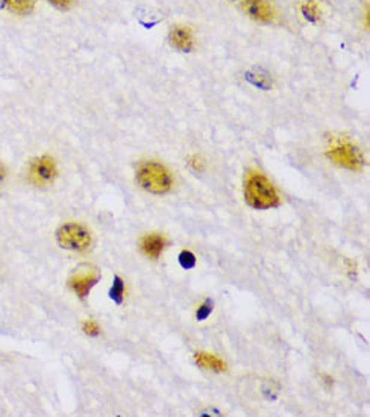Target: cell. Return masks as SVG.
Returning a JSON list of instances; mask_svg holds the SVG:
<instances>
[{"label":"cell","mask_w":370,"mask_h":417,"mask_svg":"<svg viewBox=\"0 0 370 417\" xmlns=\"http://www.w3.org/2000/svg\"><path fill=\"white\" fill-rule=\"evenodd\" d=\"M246 203L257 210H269L279 205V196L263 173L249 170L245 178Z\"/></svg>","instance_id":"obj_1"},{"label":"cell","mask_w":370,"mask_h":417,"mask_svg":"<svg viewBox=\"0 0 370 417\" xmlns=\"http://www.w3.org/2000/svg\"><path fill=\"white\" fill-rule=\"evenodd\" d=\"M137 183L143 190L152 194H165L172 190L173 179L169 170L160 163L146 161L137 169Z\"/></svg>","instance_id":"obj_2"},{"label":"cell","mask_w":370,"mask_h":417,"mask_svg":"<svg viewBox=\"0 0 370 417\" xmlns=\"http://www.w3.org/2000/svg\"><path fill=\"white\" fill-rule=\"evenodd\" d=\"M57 240L61 248L76 252H85L91 248V234L80 223H66L57 232Z\"/></svg>","instance_id":"obj_3"},{"label":"cell","mask_w":370,"mask_h":417,"mask_svg":"<svg viewBox=\"0 0 370 417\" xmlns=\"http://www.w3.org/2000/svg\"><path fill=\"white\" fill-rule=\"evenodd\" d=\"M326 156L335 166H340L343 169L360 170L363 167V154L360 152V149L355 145L348 143V141H338L335 145H331Z\"/></svg>","instance_id":"obj_4"},{"label":"cell","mask_w":370,"mask_h":417,"mask_svg":"<svg viewBox=\"0 0 370 417\" xmlns=\"http://www.w3.org/2000/svg\"><path fill=\"white\" fill-rule=\"evenodd\" d=\"M29 180L35 187L46 188L53 184V180L58 176V167L55 164L52 156H38V158L33 160L28 170Z\"/></svg>","instance_id":"obj_5"},{"label":"cell","mask_w":370,"mask_h":417,"mask_svg":"<svg viewBox=\"0 0 370 417\" xmlns=\"http://www.w3.org/2000/svg\"><path fill=\"white\" fill-rule=\"evenodd\" d=\"M99 282V272L91 266H81L68 279V286L76 296L86 297L90 290Z\"/></svg>","instance_id":"obj_6"},{"label":"cell","mask_w":370,"mask_h":417,"mask_svg":"<svg viewBox=\"0 0 370 417\" xmlns=\"http://www.w3.org/2000/svg\"><path fill=\"white\" fill-rule=\"evenodd\" d=\"M241 8L250 19L259 23H272L277 17L269 0H243Z\"/></svg>","instance_id":"obj_7"},{"label":"cell","mask_w":370,"mask_h":417,"mask_svg":"<svg viewBox=\"0 0 370 417\" xmlns=\"http://www.w3.org/2000/svg\"><path fill=\"white\" fill-rule=\"evenodd\" d=\"M140 246H141V250H143V254L147 258L156 259L163 254L165 246H167V239H165L161 234L154 232V234H149V235H146V237L141 239Z\"/></svg>","instance_id":"obj_8"},{"label":"cell","mask_w":370,"mask_h":417,"mask_svg":"<svg viewBox=\"0 0 370 417\" xmlns=\"http://www.w3.org/2000/svg\"><path fill=\"white\" fill-rule=\"evenodd\" d=\"M169 40H170V44L175 47V49L183 50V52H190L194 44L192 30L185 26L173 28L169 35Z\"/></svg>","instance_id":"obj_9"},{"label":"cell","mask_w":370,"mask_h":417,"mask_svg":"<svg viewBox=\"0 0 370 417\" xmlns=\"http://www.w3.org/2000/svg\"><path fill=\"white\" fill-rule=\"evenodd\" d=\"M194 360L201 367L208 369V371H212V372H225L228 369L225 361H222L219 357L211 355V353H207V352H196Z\"/></svg>","instance_id":"obj_10"},{"label":"cell","mask_w":370,"mask_h":417,"mask_svg":"<svg viewBox=\"0 0 370 417\" xmlns=\"http://www.w3.org/2000/svg\"><path fill=\"white\" fill-rule=\"evenodd\" d=\"M248 80L255 84L257 86H261V89H269L270 84H272V80L270 76L267 72H264V70H254V72H249L248 73Z\"/></svg>","instance_id":"obj_11"},{"label":"cell","mask_w":370,"mask_h":417,"mask_svg":"<svg viewBox=\"0 0 370 417\" xmlns=\"http://www.w3.org/2000/svg\"><path fill=\"white\" fill-rule=\"evenodd\" d=\"M6 5L17 14H28L34 10L35 0H6Z\"/></svg>","instance_id":"obj_12"},{"label":"cell","mask_w":370,"mask_h":417,"mask_svg":"<svg viewBox=\"0 0 370 417\" xmlns=\"http://www.w3.org/2000/svg\"><path fill=\"white\" fill-rule=\"evenodd\" d=\"M109 296H111L113 301L115 304H122L123 302V297H124V284H123V279L115 277L114 278V284L111 287V292H109Z\"/></svg>","instance_id":"obj_13"},{"label":"cell","mask_w":370,"mask_h":417,"mask_svg":"<svg viewBox=\"0 0 370 417\" xmlns=\"http://www.w3.org/2000/svg\"><path fill=\"white\" fill-rule=\"evenodd\" d=\"M178 261L181 267H184V269H193L196 264V257L190 250H183L178 257Z\"/></svg>","instance_id":"obj_14"},{"label":"cell","mask_w":370,"mask_h":417,"mask_svg":"<svg viewBox=\"0 0 370 417\" xmlns=\"http://www.w3.org/2000/svg\"><path fill=\"white\" fill-rule=\"evenodd\" d=\"M82 329H84V333L90 337H96L100 334V326L94 320H85Z\"/></svg>","instance_id":"obj_15"},{"label":"cell","mask_w":370,"mask_h":417,"mask_svg":"<svg viewBox=\"0 0 370 417\" xmlns=\"http://www.w3.org/2000/svg\"><path fill=\"white\" fill-rule=\"evenodd\" d=\"M211 311H212V302L208 299V301H205V302H203V304L199 306L198 313H196V314H198V320L207 319V317L210 316V314H211Z\"/></svg>","instance_id":"obj_16"},{"label":"cell","mask_w":370,"mask_h":417,"mask_svg":"<svg viewBox=\"0 0 370 417\" xmlns=\"http://www.w3.org/2000/svg\"><path fill=\"white\" fill-rule=\"evenodd\" d=\"M304 14L306 15V17H308L310 20H316L317 17H319V14H320V11L317 10V6L314 5V3H306L305 6H304Z\"/></svg>","instance_id":"obj_17"},{"label":"cell","mask_w":370,"mask_h":417,"mask_svg":"<svg viewBox=\"0 0 370 417\" xmlns=\"http://www.w3.org/2000/svg\"><path fill=\"white\" fill-rule=\"evenodd\" d=\"M49 2L53 5L59 8V10H67V8H70L73 5L75 0H49Z\"/></svg>","instance_id":"obj_18"},{"label":"cell","mask_w":370,"mask_h":417,"mask_svg":"<svg viewBox=\"0 0 370 417\" xmlns=\"http://www.w3.org/2000/svg\"><path fill=\"white\" fill-rule=\"evenodd\" d=\"M190 166H192L193 170L201 172V170H203V161L199 158V156H192Z\"/></svg>","instance_id":"obj_19"},{"label":"cell","mask_w":370,"mask_h":417,"mask_svg":"<svg viewBox=\"0 0 370 417\" xmlns=\"http://www.w3.org/2000/svg\"><path fill=\"white\" fill-rule=\"evenodd\" d=\"M3 179H5V169H3L2 164H0V184L3 183Z\"/></svg>","instance_id":"obj_20"},{"label":"cell","mask_w":370,"mask_h":417,"mask_svg":"<svg viewBox=\"0 0 370 417\" xmlns=\"http://www.w3.org/2000/svg\"><path fill=\"white\" fill-rule=\"evenodd\" d=\"M3 5H6V0H0V8H2Z\"/></svg>","instance_id":"obj_21"}]
</instances>
